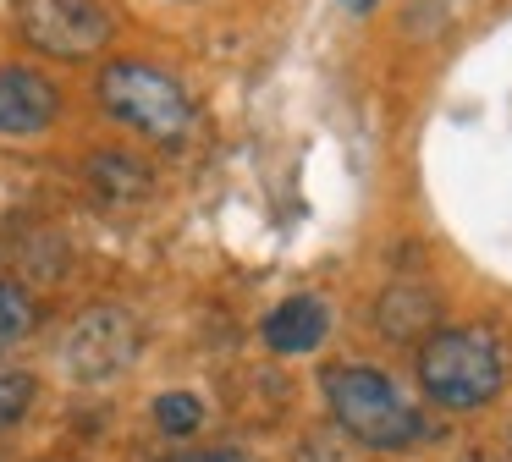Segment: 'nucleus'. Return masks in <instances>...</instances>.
Here are the masks:
<instances>
[{
    "instance_id": "obj_6",
    "label": "nucleus",
    "mask_w": 512,
    "mask_h": 462,
    "mask_svg": "<svg viewBox=\"0 0 512 462\" xmlns=\"http://www.w3.org/2000/svg\"><path fill=\"white\" fill-rule=\"evenodd\" d=\"M61 116V88L34 66H0V132L6 138H34L56 127Z\"/></svg>"
},
{
    "instance_id": "obj_14",
    "label": "nucleus",
    "mask_w": 512,
    "mask_h": 462,
    "mask_svg": "<svg viewBox=\"0 0 512 462\" xmlns=\"http://www.w3.org/2000/svg\"><path fill=\"white\" fill-rule=\"evenodd\" d=\"M342 6H353V11H369V6H375V0H342Z\"/></svg>"
},
{
    "instance_id": "obj_1",
    "label": "nucleus",
    "mask_w": 512,
    "mask_h": 462,
    "mask_svg": "<svg viewBox=\"0 0 512 462\" xmlns=\"http://www.w3.org/2000/svg\"><path fill=\"white\" fill-rule=\"evenodd\" d=\"M507 374H512V352L490 325H446V330H430L419 347L424 396L435 407H452V413L496 402Z\"/></svg>"
},
{
    "instance_id": "obj_7",
    "label": "nucleus",
    "mask_w": 512,
    "mask_h": 462,
    "mask_svg": "<svg viewBox=\"0 0 512 462\" xmlns=\"http://www.w3.org/2000/svg\"><path fill=\"white\" fill-rule=\"evenodd\" d=\"M265 347L270 352H287V358H298V352H314L325 341V330H331V308L320 303V297L298 292L287 297V303H276L265 314Z\"/></svg>"
},
{
    "instance_id": "obj_4",
    "label": "nucleus",
    "mask_w": 512,
    "mask_h": 462,
    "mask_svg": "<svg viewBox=\"0 0 512 462\" xmlns=\"http://www.w3.org/2000/svg\"><path fill=\"white\" fill-rule=\"evenodd\" d=\"M138 341H144L138 336V319L127 314V308L100 303V308H83V314L72 319L67 347H61V363H67L72 380L105 385V380H116L122 369H133Z\"/></svg>"
},
{
    "instance_id": "obj_9",
    "label": "nucleus",
    "mask_w": 512,
    "mask_h": 462,
    "mask_svg": "<svg viewBox=\"0 0 512 462\" xmlns=\"http://www.w3.org/2000/svg\"><path fill=\"white\" fill-rule=\"evenodd\" d=\"M375 319H380V336L408 341V336H419V330H435V297L424 292V286H391V292L380 297Z\"/></svg>"
},
{
    "instance_id": "obj_3",
    "label": "nucleus",
    "mask_w": 512,
    "mask_h": 462,
    "mask_svg": "<svg viewBox=\"0 0 512 462\" xmlns=\"http://www.w3.org/2000/svg\"><path fill=\"white\" fill-rule=\"evenodd\" d=\"M100 105L116 121L149 132V138H182L193 127V99L171 72L149 61H111L100 72Z\"/></svg>"
},
{
    "instance_id": "obj_12",
    "label": "nucleus",
    "mask_w": 512,
    "mask_h": 462,
    "mask_svg": "<svg viewBox=\"0 0 512 462\" xmlns=\"http://www.w3.org/2000/svg\"><path fill=\"white\" fill-rule=\"evenodd\" d=\"M34 374L28 369H0V429H12L17 418L28 413V407H34Z\"/></svg>"
},
{
    "instance_id": "obj_5",
    "label": "nucleus",
    "mask_w": 512,
    "mask_h": 462,
    "mask_svg": "<svg viewBox=\"0 0 512 462\" xmlns=\"http://www.w3.org/2000/svg\"><path fill=\"white\" fill-rule=\"evenodd\" d=\"M17 28L34 50L61 55V61H83V55L111 44L116 17L105 0H23Z\"/></svg>"
},
{
    "instance_id": "obj_11",
    "label": "nucleus",
    "mask_w": 512,
    "mask_h": 462,
    "mask_svg": "<svg viewBox=\"0 0 512 462\" xmlns=\"http://www.w3.org/2000/svg\"><path fill=\"white\" fill-rule=\"evenodd\" d=\"M155 424L166 429V435H193V429L204 424V402L193 391H166L155 402Z\"/></svg>"
},
{
    "instance_id": "obj_2",
    "label": "nucleus",
    "mask_w": 512,
    "mask_h": 462,
    "mask_svg": "<svg viewBox=\"0 0 512 462\" xmlns=\"http://www.w3.org/2000/svg\"><path fill=\"white\" fill-rule=\"evenodd\" d=\"M325 402H331V418L347 435L375 451H402L424 435L419 407L397 391L391 374L369 369V363H336V369H325Z\"/></svg>"
},
{
    "instance_id": "obj_13",
    "label": "nucleus",
    "mask_w": 512,
    "mask_h": 462,
    "mask_svg": "<svg viewBox=\"0 0 512 462\" xmlns=\"http://www.w3.org/2000/svg\"><path fill=\"white\" fill-rule=\"evenodd\" d=\"M166 462H254L243 451H188V457H166Z\"/></svg>"
},
{
    "instance_id": "obj_8",
    "label": "nucleus",
    "mask_w": 512,
    "mask_h": 462,
    "mask_svg": "<svg viewBox=\"0 0 512 462\" xmlns=\"http://www.w3.org/2000/svg\"><path fill=\"white\" fill-rule=\"evenodd\" d=\"M89 187L111 204H138V198L155 193V171L127 149H100L89 160Z\"/></svg>"
},
{
    "instance_id": "obj_10",
    "label": "nucleus",
    "mask_w": 512,
    "mask_h": 462,
    "mask_svg": "<svg viewBox=\"0 0 512 462\" xmlns=\"http://www.w3.org/2000/svg\"><path fill=\"white\" fill-rule=\"evenodd\" d=\"M34 330V297L17 281H0V352H12Z\"/></svg>"
}]
</instances>
